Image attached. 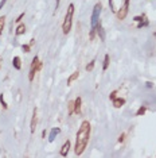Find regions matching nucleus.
<instances>
[{
	"mask_svg": "<svg viewBox=\"0 0 156 158\" xmlns=\"http://www.w3.org/2000/svg\"><path fill=\"white\" fill-rule=\"evenodd\" d=\"M89 138H90V123L87 120H83L78 129L77 138H75V147H74V153L77 155L85 151L87 143H89Z\"/></svg>",
	"mask_w": 156,
	"mask_h": 158,
	"instance_id": "1",
	"label": "nucleus"
},
{
	"mask_svg": "<svg viewBox=\"0 0 156 158\" xmlns=\"http://www.w3.org/2000/svg\"><path fill=\"white\" fill-rule=\"evenodd\" d=\"M101 11H102V5L101 3H97L93 8V12H92V27H90V39L93 41L94 39V35H96V29H97V25L100 23V15H101Z\"/></svg>",
	"mask_w": 156,
	"mask_h": 158,
	"instance_id": "2",
	"label": "nucleus"
},
{
	"mask_svg": "<svg viewBox=\"0 0 156 158\" xmlns=\"http://www.w3.org/2000/svg\"><path fill=\"white\" fill-rule=\"evenodd\" d=\"M73 15H74V4H69L67 7V12H66L65 21H63V25H62V31L63 34H69L70 30H71V22H73Z\"/></svg>",
	"mask_w": 156,
	"mask_h": 158,
	"instance_id": "3",
	"label": "nucleus"
},
{
	"mask_svg": "<svg viewBox=\"0 0 156 158\" xmlns=\"http://www.w3.org/2000/svg\"><path fill=\"white\" fill-rule=\"evenodd\" d=\"M42 69V62L39 61L37 55L33 58V62H31V69H30V75H28V80L30 81H34V77L37 75L38 72Z\"/></svg>",
	"mask_w": 156,
	"mask_h": 158,
	"instance_id": "4",
	"label": "nucleus"
},
{
	"mask_svg": "<svg viewBox=\"0 0 156 158\" xmlns=\"http://www.w3.org/2000/svg\"><path fill=\"white\" fill-rule=\"evenodd\" d=\"M129 1L131 0H124V4L120 7V10L116 12V15H117V19L119 21H124L125 18H127L128 15V11H129Z\"/></svg>",
	"mask_w": 156,
	"mask_h": 158,
	"instance_id": "5",
	"label": "nucleus"
},
{
	"mask_svg": "<svg viewBox=\"0 0 156 158\" xmlns=\"http://www.w3.org/2000/svg\"><path fill=\"white\" fill-rule=\"evenodd\" d=\"M133 21H135V22H139V23H137V29H141V27H147V26L149 25V22H148L147 15H145V14H143V15H139V16H135V18H133Z\"/></svg>",
	"mask_w": 156,
	"mask_h": 158,
	"instance_id": "6",
	"label": "nucleus"
},
{
	"mask_svg": "<svg viewBox=\"0 0 156 158\" xmlns=\"http://www.w3.org/2000/svg\"><path fill=\"white\" fill-rule=\"evenodd\" d=\"M37 123H38V109L34 108L33 118H31V127H30V131H31V134L35 133V130H37Z\"/></svg>",
	"mask_w": 156,
	"mask_h": 158,
	"instance_id": "7",
	"label": "nucleus"
},
{
	"mask_svg": "<svg viewBox=\"0 0 156 158\" xmlns=\"http://www.w3.org/2000/svg\"><path fill=\"white\" fill-rule=\"evenodd\" d=\"M70 146H71L70 145V141L67 139V141L63 143V146L61 147V150H59V154H61L62 157H66V155H67V153H69V150H70Z\"/></svg>",
	"mask_w": 156,
	"mask_h": 158,
	"instance_id": "8",
	"label": "nucleus"
},
{
	"mask_svg": "<svg viewBox=\"0 0 156 158\" xmlns=\"http://www.w3.org/2000/svg\"><path fill=\"white\" fill-rule=\"evenodd\" d=\"M96 33L98 34V37L101 41H105V30L102 29V25H101V22H100L98 25H97V29H96Z\"/></svg>",
	"mask_w": 156,
	"mask_h": 158,
	"instance_id": "9",
	"label": "nucleus"
},
{
	"mask_svg": "<svg viewBox=\"0 0 156 158\" xmlns=\"http://www.w3.org/2000/svg\"><path fill=\"white\" fill-rule=\"evenodd\" d=\"M81 104H82V99L78 96L77 99L74 100V112L75 114H81Z\"/></svg>",
	"mask_w": 156,
	"mask_h": 158,
	"instance_id": "10",
	"label": "nucleus"
},
{
	"mask_svg": "<svg viewBox=\"0 0 156 158\" xmlns=\"http://www.w3.org/2000/svg\"><path fill=\"white\" fill-rule=\"evenodd\" d=\"M112 101H113V105H115L116 108H121L124 104H125V99H123V97H115Z\"/></svg>",
	"mask_w": 156,
	"mask_h": 158,
	"instance_id": "11",
	"label": "nucleus"
},
{
	"mask_svg": "<svg viewBox=\"0 0 156 158\" xmlns=\"http://www.w3.org/2000/svg\"><path fill=\"white\" fill-rule=\"evenodd\" d=\"M61 133V129H58V127H54L53 130H51V133H50L49 135V142H54V139L57 138V135Z\"/></svg>",
	"mask_w": 156,
	"mask_h": 158,
	"instance_id": "12",
	"label": "nucleus"
},
{
	"mask_svg": "<svg viewBox=\"0 0 156 158\" xmlns=\"http://www.w3.org/2000/svg\"><path fill=\"white\" fill-rule=\"evenodd\" d=\"M12 65H14V68H15L16 70H19V69L22 68L20 57H14V60H12Z\"/></svg>",
	"mask_w": 156,
	"mask_h": 158,
	"instance_id": "13",
	"label": "nucleus"
},
{
	"mask_svg": "<svg viewBox=\"0 0 156 158\" xmlns=\"http://www.w3.org/2000/svg\"><path fill=\"white\" fill-rule=\"evenodd\" d=\"M24 33H26V26L24 25H19L16 27V30H15V34H16V35H23Z\"/></svg>",
	"mask_w": 156,
	"mask_h": 158,
	"instance_id": "14",
	"label": "nucleus"
},
{
	"mask_svg": "<svg viewBox=\"0 0 156 158\" xmlns=\"http://www.w3.org/2000/svg\"><path fill=\"white\" fill-rule=\"evenodd\" d=\"M78 76H79V72H78V70H77V72H74L73 75H71V76L69 77V79H67V85H70V84L73 83L74 80H77V79H78Z\"/></svg>",
	"mask_w": 156,
	"mask_h": 158,
	"instance_id": "15",
	"label": "nucleus"
},
{
	"mask_svg": "<svg viewBox=\"0 0 156 158\" xmlns=\"http://www.w3.org/2000/svg\"><path fill=\"white\" fill-rule=\"evenodd\" d=\"M109 61H111V57H109V54H105V58H104V65H102L104 70H106V69H108V66H109Z\"/></svg>",
	"mask_w": 156,
	"mask_h": 158,
	"instance_id": "16",
	"label": "nucleus"
},
{
	"mask_svg": "<svg viewBox=\"0 0 156 158\" xmlns=\"http://www.w3.org/2000/svg\"><path fill=\"white\" fill-rule=\"evenodd\" d=\"M145 111H147V107H145V105H141V107L137 109V112H136V116H141V115H144V114H145Z\"/></svg>",
	"mask_w": 156,
	"mask_h": 158,
	"instance_id": "17",
	"label": "nucleus"
},
{
	"mask_svg": "<svg viewBox=\"0 0 156 158\" xmlns=\"http://www.w3.org/2000/svg\"><path fill=\"white\" fill-rule=\"evenodd\" d=\"M67 114L69 115H73L74 114V101H69V104H67Z\"/></svg>",
	"mask_w": 156,
	"mask_h": 158,
	"instance_id": "18",
	"label": "nucleus"
},
{
	"mask_svg": "<svg viewBox=\"0 0 156 158\" xmlns=\"http://www.w3.org/2000/svg\"><path fill=\"white\" fill-rule=\"evenodd\" d=\"M94 65H96V60H93L92 62H89V64L86 65V70H87V72H92L93 69H94Z\"/></svg>",
	"mask_w": 156,
	"mask_h": 158,
	"instance_id": "19",
	"label": "nucleus"
},
{
	"mask_svg": "<svg viewBox=\"0 0 156 158\" xmlns=\"http://www.w3.org/2000/svg\"><path fill=\"white\" fill-rule=\"evenodd\" d=\"M4 22H5V18L1 16V18H0V37H1V34H3V29H4Z\"/></svg>",
	"mask_w": 156,
	"mask_h": 158,
	"instance_id": "20",
	"label": "nucleus"
},
{
	"mask_svg": "<svg viewBox=\"0 0 156 158\" xmlns=\"http://www.w3.org/2000/svg\"><path fill=\"white\" fill-rule=\"evenodd\" d=\"M0 103L3 104V108H4V109L8 108V105H7V103H5V100H4V95H3V93L0 95Z\"/></svg>",
	"mask_w": 156,
	"mask_h": 158,
	"instance_id": "21",
	"label": "nucleus"
},
{
	"mask_svg": "<svg viewBox=\"0 0 156 158\" xmlns=\"http://www.w3.org/2000/svg\"><path fill=\"white\" fill-rule=\"evenodd\" d=\"M22 49H23V51H24V53H30L31 46H30V45H23V46H22Z\"/></svg>",
	"mask_w": 156,
	"mask_h": 158,
	"instance_id": "22",
	"label": "nucleus"
},
{
	"mask_svg": "<svg viewBox=\"0 0 156 158\" xmlns=\"http://www.w3.org/2000/svg\"><path fill=\"white\" fill-rule=\"evenodd\" d=\"M109 7H111V11H113V12H116L115 4H113V0H109Z\"/></svg>",
	"mask_w": 156,
	"mask_h": 158,
	"instance_id": "23",
	"label": "nucleus"
},
{
	"mask_svg": "<svg viewBox=\"0 0 156 158\" xmlns=\"http://www.w3.org/2000/svg\"><path fill=\"white\" fill-rule=\"evenodd\" d=\"M116 95H117V91H113V92H112V93H111V95H109V99H111V100H113V99H115V97H116Z\"/></svg>",
	"mask_w": 156,
	"mask_h": 158,
	"instance_id": "24",
	"label": "nucleus"
},
{
	"mask_svg": "<svg viewBox=\"0 0 156 158\" xmlns=\"http://www.w3.org/2000/svg\"><path fill=\"white\" fill-rule=\"evenodd\" d=\"M23 16H24V12H22V14H20V15H19V16H18V18H16V19H15V21H16V22H18V23H19V22H20V21H22V19H23Z\"/></svg>",
	"mask_w": 156,
	"mask_h": 158,
	"instance_id": "25",
	"label": "nucleus"
},
{
	"mask_svg": "<svg viewBox=\"0 0 156 158\" xmlns=\"http://www.w3.org/2000/svg\"><path fill=\"white\" fill-rule=\"evenodd\" d=\"M124 139H125V134H121V135L119 137V142H120V143H123Z\"/></svg>",
	"mask_w": 156,
	"mask_h": 158,
	"instance_id": "26",
	"label": "nucleus"
},
{
	"mask_svg": "<svg viewBox=\"0 0 156 158\" xmlns=\"http://www.w3.org/2000/svg\"><path fill=\"white\" fill-rule=\"evenodd\" d=\"M7 1H8V0H1V1H0V10L3 8V7H4V4L7 3Z\"/></svg>",
	"mask_w": 156,
	"mask_h": 158,
	"instance_id": "27",
	"label": "nucleus"
},
{
	"mask_svg": "<svg viewBox=\"0 0 156 158\" xmlns=\"http://www.w3.org/2000/svg\"><path fill=\"white\" fill-rule=\"evenodd\" d=\"M59 1H61V0H57V1H55V8L58 10V7H59Z\"/></svg>",
	"mask_w": 156,
	"mask_h": 158,
	"instance_id": "28",
	"label": "nucleus"
},
{
	"mask_svg": "<svg viewBox=\"0 0 156 158\" xmlns=\"http://www.w3.org/2000/svg\"><path fill=\"white\" fill-rule=\"evenodd\" d=\"M34 43H35V39H34V38H33V39H31V41H30V43H28V45H30V46H33Z\"/></svg>",
	"mask_w": 156,
	"mask_h": 158,
	"instance_id": "29",
	"label": "nucleus"
},
{
	"mask_svg": "<svg viewBox=\"0 0 156 158\" xmlns=\"http://www.w3.org/2000/svg\"><path fill=\"white\" fill-rule=\"evenodd\" d=\"M46 137V130H43V131H42V138H45Z\"/></svg>",
	"mask_w": 156,
	"mask_h": 158,
	"instance_id": "30",
	"label": "nucleus"
},
{
	"mask_svg": "<svg viewBox=\"0 0 156 158\" xmlns=\"http://www.w3.org/2000/svg\"><path fill=\"white\" fill-rule=\"evenodd\" d=\"M1 61H3V57L0 55V68H1Z\"/></svg>",
	"mask_w": 156,
	"mask_h": 158,
	"instance_id": "31",
	"label": "nucleus"
},
{
	"mask_svg": "<svg viewBox=\"0 0 156 158\" xmlns=\"http://www.w3.org/2000/svg\"><path fill=\"white\" fill-rule=\"evenodd\" d=\"M153 35H155V37H156V33H155V34H153Z\"/></svg>",
	"mask_w": 156,
	"mask_h": 158,
	"instance_id": "32",
	"label": "nucleus"
}]
</instances>
